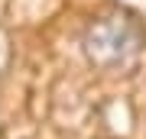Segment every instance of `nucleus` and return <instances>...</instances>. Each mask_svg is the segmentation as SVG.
<instances>
[{"instance_id": "nucleus-1", "label": "nucleus", "mask_w": 146, "mask_h": 139, "mask_svg": "<svg viewBox=\"0 0 146 139\" xmlns=\"http://www.w3.org/2000/svg\"><path fill=\"white\" fill-rule=\"evenodd\" d=\"M81 52L98 71H127L146 52V26L133 10L114 7L84 26Z\"/></svg>"}, {"instance_id": "nucleus-2", "label": "nucleus", "mask_w": 146, "mask_h": 139, "mask_svg": "<svg viewBox=\"0 0 146 139\" xmlns=\"http://www.w3.org/2000/svg\"><path fill=\"white\" fill-rule=\"evenodd\" d=\"M10 68H13V36L7 26H0V81L10 74Z\"/></svg>"}]
</instances>
